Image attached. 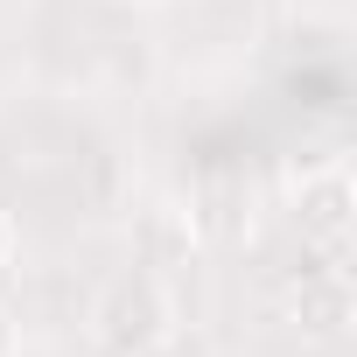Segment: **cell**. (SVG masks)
I'll use <instances>...</instances> for the list:
<instances>
[{
	"mask_svg": "<svg viewBox=\"0 0 357 357\" xmlns=\"http://www.w3.org/2000/svg\"><path fill=\"white\" fill-rule=\"evenodd\" d=\"M175 329H183V308H175V294L154 266L112 273L91 301V336L105 357H161L175 343Z\"/></svg>",
	"mask_w": 357,
	"mask_h": 357,
	"instance_id": "cell-1",
	"label": "cell"
},
{
	"mask_svg": "<svg viewBox=\"0 0 357 357\" xmlns=\"http://www.w3.org/2000/svg\"><path fill=\"white\" fill-rule=\"evenodd\" d=\"M294 225H301L308 245H329V252L350 245V231H357V183H350L343 161H322V168H308L294 183Z\"/></svg>",
	"mask_w": 357,
	"mask_h": 357,
	"instance_id": "cell-2",
	"label": "cell"
},
{
	"mask_svg": "<svg viewBox=\"0 0 357 357\" xmlns=\"http://www.w3.org/2000/svg\"><path fill=\"white\" fill-rule=\"evenodd\" d=\"M287 315H294V329H301V336L336 343V336L357 322V294H350V280H343L336 266H322V273H301V280H294Z\"/></svg>",
	"mask_w": 357,
	"mask_h": 357,
	"instance_id": "cell-3",
	"label": "cell"
},
{
	"mask_svg": "<svg viewBox=\"0 0 357 357\" xmlns=\"http://www.w3.org/2000/svg\"><path fill=\"white\" fill-rule=\"evenodd\" d=\"M140 266H175V259H190L197 252V238H204V225H197V211H183V204H154L147 218H140Z\"/></svg>",
	"mask_w": 357,
	"mask_h": 357,
	"instance_id": "cell-4",
	"label": "cell"
},
{
	"mask_svg": "<svg viewBox=\"0 0 357 357\" xmlns=\"http://www.w3.org/2000/svg\"><path fill=\"white\" fill-rule=\"evenodd\" d=\"M8 259H15V218L0 211V273H8Z\"/></svg>",
	"mask_w": 357,
	"mask_h": 357,
	"instance_id": "cell-5",
	"label": "cell"
},
{
	"mask_svg": "<svg viewBox=\"0 0 357 357\" xmlns=\"http://www.w3.org/2000/svg\"><path fill=\"white\" fill-rule=\"evenodd\" d=\"M15 350H22V336H15V322H8V315H0V357H15Z\"/></svg>",
	"mask_w": 357,
	"mask_h": 357,
	"instance_id": "cell-6",
	"label": "cell"
}]
</instances>
